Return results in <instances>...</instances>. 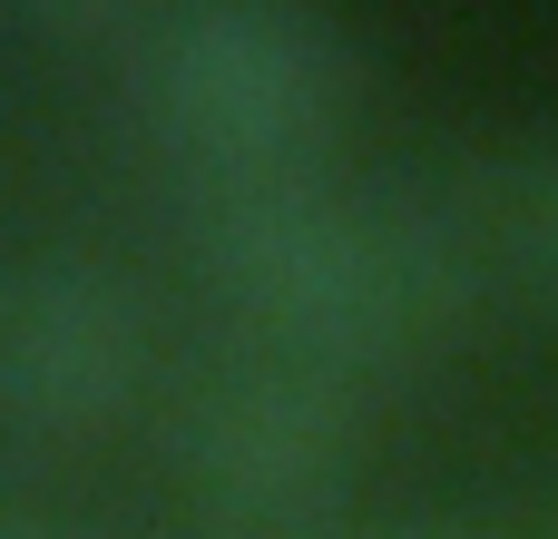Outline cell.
Wrapping results in <instances>:
<instances>
[{"mask_svg":"<svg viewBox=\"0 0 558 539\" xmlns=\"http://www.w3.org/2000/svg\"><path fill=\"white\" fill-rule=\"evenodd\" d=\"M196 245H206L216 295L245 314L265 354H294L353 383L432 344L481 295L451 196L353 187L333 167L216 187L196 216Z\"/></svg>","mask_w":558,"mask_h":539,"instance_id":"1","label":"cell"},{"mask_svg":"<svg viewBox=\"0 0 558 539\" xmlns=\"http://www.w3.org/2000/svg\"><path fill=\"white\" fill-rule=\"evenodd\" d=\"M157 147L216 196L324 167L353 108V39L324 0H167L137 49Z\"/></svg>","mask_w":558,"mask_h":539,"instance_id":"2","label":"cell"},{"mask_svg":"<svg viewBox=\"0 0 558 539\" xmlns=\"http://www.w3.org/2000/svg\"><path fill=\"white\" fill-rule=\"evenodd\" d=\"M363 383L353 373H324V363H294V354H235L196 412H186V471H196V501L226 520L235 539H304L324 530L343 501V471H353V442H363Z\"/></svg>","mask_w":558,"mask_h":539,"instance_id":"3","label":"cell"},{"mask_svg":"<svg viewBox=\"0 0 558 539\" xmlns=\"http://www.w3.org/2000/svg\"><path fill=\"white\" fill-rule=\"evenodd\" d=\"M137 373H147V314L118 265L78 245L0 265V432L88 442L128 412Z\"/></svg>","mask_w":558,"mask_h":539,"instance_id":"4","label":"cell"},{"mask_svg":"<svg viewBox=\"0 0 558 539\" xmlns=\"http://www.w3.org/2000/svg\"><path fill=\"white\" fill-rule=\"evenodd\" d=\"M451 216H461L481 285H520V295L558 304V128L510 147L490 177L451 187Z\"/></svg>","mask_w":558,"mask_h":539,"instance_id":"5","label":"cell"},{"mask_svg":"<svg viewBox=\"0 0 558 539\" xmlns=\"http://www.w3.org/2000/svg\"><path fill=\"white\" fill-rule=\"evenodd\" d=\"M304 539H530L510 530L500 511H432V501H402V511H333L324 530Z\"/></svg>","mask_w":558,"mask_h":539,"instance_id":"6","label":"cell"},{"mask_svg":"<svg viewBox=\"0 0 558 539\" xmlns=\"http://www.w3.org/2000/svg\"><path fill=\"white\" fill-rule=\"evenodd\" d=\"M39 20H69V29H98V20H118L128 0H29Z\"/></svg>","mask_w":558,"mask_h":539,"instance_id":"7","label":"cell"},{"mask_svg":"<svg viewBox=\"0 0 558 539\" xmlns=\"http://www.w3.org/2000/svg\"><path fill=\"white\" fill-rule=\"evenodd\" d=\"M0 539H59V530H29V520H0Z\"/></svg>","mask_w":558,"mask_h":539,"instance_id":"8","label":"cell"}]
</instances>
